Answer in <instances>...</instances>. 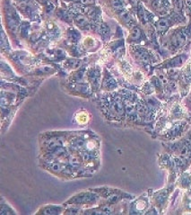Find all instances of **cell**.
Instances as JSON below:
<instances>
[{
	"mask_svg": "<svg viewBox=\"0 0 191 215\" xmlns=\"http://www.w3.org/2000/svg\"><path fill=\"white\" fill-rule=\"evenodd\" d=\"M92 195H80L79 196H76L75 197V200L76 202L75 203H87V202H90L92 200Z\"/></svg>",
	"mask_w": 191,
	"mask_h": 215,
	"instance_id": "obj_2",
	"label": "cell"
},
{
	"mask_svg": "<svg viewBox=\"0 0 191 215\" xmlns=\"http://www.w3.org/2000/svg\"><path fill=\"white\" fill-rule=\"evenodd\" d=\"M69 163L72 165L73 166H78L80 165L79 160L76 158H75V157H70L69 158Z\"/></svg>",
	"mask_w": 191,
	"mask_h": 215,
	"instance_id": "obj_6",
	"label": "cell"
},
{
	"mask_svg": "<svg viewBox=\"0 0 191 215\" xmlns=\"http://www.w3.org/2000/svg\"><path fill=\"white\" fill-rule=\"evenodd\" d=\"M50 166H50L51 170H53L55 172H62L65 169V166H63V165H61L60 163H58V162L51 163Z\"/></svg>",
	"mask_w": 191,
	"mask_h": 215,
	"instance_id": "obj_4",
	"label": "cell"
},
{
	"mask_svg": "<svg viewBox=\"0 0 191 215\" xmlns=\"http://www.w3.org/2000/svg\"><path fill=\"white\" fill-rule=\"evenodd\" d=\"M120 16H121V18L123 19V21L126 22V23H130V22H132V18H131L130 15H129L128 12H126V11H123V12L121 13Z\"/></svg>",
	"mask_w": 191,
	"mask_h": 215,
	"instance_id": "obj_5",
	"label": "cell"
},
{
	"mask_svg": "<svg viewBox=\"0 0 191 215\" xmlns=\"http://www.w3.org/2000/svg\"><path fill=\"white\" fill-rule=\"evenodd\" d=\"M75 21L76 23V25L80 27H85L88 25V21L86 19V17L81 14H78L76 17H75Z\"/></svg>",
	"mask_w": 191,
	"mask_h": 215,
	"instance_id": "obj_1",
	"label": "cell"
},
{
	"mask_svg": "<svg viewBox=\"0 0 191 215\" xmlns=\"http://www.w3.org/2000/svg\"><path fill=\"white\" fill-rule=\"evenodd\" d=\"M70 1H73V2H80V0H70Z\"/></svg>",
	"mask_w": 191,
	"mask_h": 215,
	"instance_id": "obj_9",
	"label": "cell"
},
{
	"mask_svg": "<svg viewBox=\"0 0 191 215\" xmlns=\"http://www.w3.org/2000/svg\"><path fill=\"white\" fill-rule=\"evenodd\" d=\"M102 33L104 37H108L109 34H110V30H109V27L106 25H103L102 27Z\"/></svg>",
	"mask_w": 191,
	"mask_h": 215,
	"instance_id": "obj_7",
	"label": "cell"
},
{
	"mask_svg": "<svg viewBox=\"0 0 191 215\" xmlns=\"http://www.w3.org/2000/svg\"><path fill=\"white\" fill-rule=\"evenodd\" d=\"M112 7L117 11H122L124 9V3L122 0H112Z\"/></svg>",
	"mask_w": 191,
	"mask_h": 215,
	"instance_id": "obj_3",
	"label": "cell"
},
{
	"mask_svg": "<svg viewBox=\"0 0 191 215\" xmlns=\"http://www.w3.org/2000/svg\"><path fill=\"white\" fill-rule=\"evenodd\" d=\"M95 2V0H80V3L82 5H92L94 4Z\"/></svg>",
	"mask_w": 191,
	"mask_h": 215,
	"instance_id": "obj_8",
	"label": "cell"
}]
</instances>
